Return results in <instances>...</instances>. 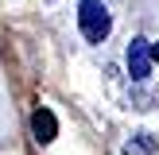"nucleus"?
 Instances as JSON below:
<instances>
[{"instance_id":"2","label":"nucleus","mask_w":159,"mask_h":155,"mask_svg":"<svg viewBox=\"0 0 159 155\" xmlns=\"http://www.w3.org/2000/svg\"><path fill=\"white\" fill-rule=\"evenodd\" d=\"M128 74L136 78V82H144V78L152 74V43H148V39H132L128 43Z\"/></svg>"},{"instance_id":"5","label":"nucleus","mask_w":159,"mask_h":155,"mask_svg":"<svg viewBox=\"0 0 159 155\" xmlns=\"http://www.w3.org/2000/svg\"><path fill=\"white\" fill-rule=\"evenodd\" d=\"M152 62H159V43H155V46H152Z\"/></svg>"},{"instance_id":"4","label":"nucleus","mask_w":159,"mask_h":155,"mask_svg":"<svg viewBox=\"0 0 159 155\" xmlns=\"http://www.w3.org/2000/svg\"><path fill=\"white\" fill-rule=\"evenodd\" d=\"M124 151H128V155H152V151H155V140H152V136H136V140L124 144Z\"/></svg>"},{"instance_id":"3","label":"nucleus","mask_w":159,"mask_h":155,"mask_svg":"<svg viewBox=\"0 0 159 155\" xmlns=\"http://www.w3.org/2000/svg\"><path fill=\"white\" fill-rule=\"evenodd\" d=\"M31 132H35L39 144H51V140L58 136V120H54L51 108H35V116H31Z\"/></svg>"},{"instance_id":"1","label":"nucleus","mask_w":159,"mask_h":155,"mask_svg":"<svg viewBox=\"0 0 159 155\" xmlns=\"http://www.w3.org/2000/svg\"><path fill=\"white\" fill-rule=\"evenodd\" d=\"M78 23H82V35L89 43H105L109 31H113V16H109L105 0H82L78 4Z\"/></svg>"}]
</instances>
